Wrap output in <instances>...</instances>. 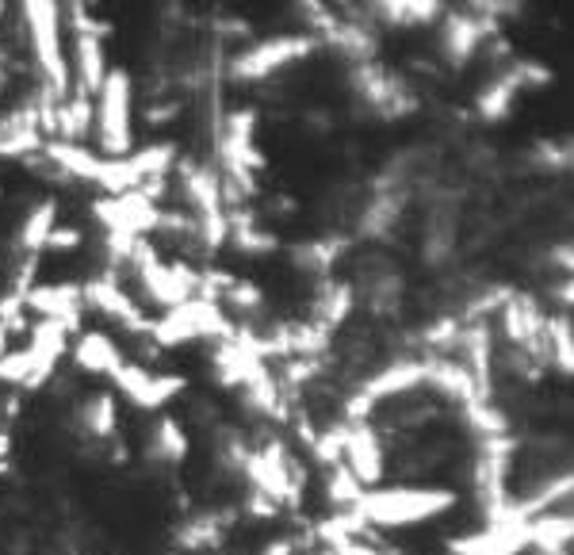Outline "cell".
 <instances>
[{"mask_svg":"<svg viewBox=\"0 0 574 555\" xmlns=\"http://www.w3.org/2000/svg\"><path fill=\"white\" fill-rule=\"evenodd\" d=\"M55 219H58L55 199L31 207V215L23 219V227H20V246L28 249V254H39V249H47V238H50V230H55Z\"/></svg>","mask_w":574,"mask_h":555,"instance_id":"obj_14","label":"cell"},{"mask_svg":"<svg viewBox=\"0 0 574 555\" xmlns=\"http://www.w3.org/2000/svg\"><path fill=\"white\" fill-rule=\"evenodd\" d=\"M533 544V525L502 522L456 544V555H517Z\"/></svg>","mask_w":574,"mask_h":555,"instance_id":"obj_8","label":"cell"},{"mask_svg":"<svg viewBox=\"0 0 574 555\" xmlns=\"http://www.w3.org/2000/svg\"><path fill=\"white\" fill-rule=\"evenodd\" d=\"M547 555H560V552H547Z\"/></svg>","mask_w":574,"mask_h":555,"instance_id":"obj_19","label":"cell"},{"mask_svg":"<svg viewBox=\"0 0 574 555\" xmlns=\"http://www.w3.org/2000/svg\"><path fill=\"white\" fill-rule=\"evenodd\" d=\"M130 103H135L130 73L108 69L100 92L92 97V127L100 135V150L108 153V161L130 158Z\"/></svg>","mask_w":574,"mask_h":555,"instance_id":"obj_3","label":"cell"},{"mask_svg":"<svg viewBox=\"0 0 574 555\" xmlns=\"http://www.w3.org/2000/svg\"><path fill=\"white\" fill-rule=\"evenodd\" d=\"M73 246H81V234L77 230H50L47 249H73Z\"/></svg>","mask_w":574,"mask_h":555,"instance_id":"obj_17","label":"cell"},{"mask_svg":"<svg viewBox=\"0 0 574 555\" xmlns=\"http://www.w3.org/2000/svg\"><path fill=\"white\" fill-rule=\"evenodd\" d=\"M73 360L81 364L85 371H92V376H116V371L127 364L123 353H119V345L111 341L103 329H85V334L77 337Z\"/></svg>","mask_w":574,"mask_h":555,"instance_id":"obj_9","label":"cell"},{"mask_svg":"<svg viewBox=\"0 0 574 555\" xmlns=\"http://www.w3.org/2000/svg\"><path fill=\"white\" fill-rule=\"evenodd\" d=\"M425 379V368L422 364H414V360H403V364H395V368H387L383 376H376L368 384V403H376V398H390V395H403V392H414L417 384Z\"/></svg>","mask_w":574,"mask_h":555,"instance_id":"obj_12","label":"cell"},{"mask_svg":"<svg viewBox=\"0 0 574 555\" xmlns=\"http://www.w3.org/2000/svg\"><path fill=\"white\" fill-rule=\"evenodd\" d=\"M8 334H12V329H8L4 323H0V357H4V353H8Z\"/></svg>","mask_w":574,"mask_h":555,"instance_id":"obj_18","label":"cell"},{"mask_svg":"<svg viewBox=\"0 0 574 555\" xmlns=\"http://www.w3.org/2000/svg\"><path fill=\"white\" fill-rule=\"evenodd\" d=\"M23 303L39 310L42 318H50V323H62L66 329H73V326H77V318H81V291L69 288V284H50V288H31L28 295H23Z\"/></svg>","mask_w":574,"mask_h":555,"instance_id":"obj_10","label":"cell"},{"mask_svg":"<svg viewBox=\"0 0 574 555\" xmlns=\"http://www.w3.org/2000/svg\"><path fill=\"white\" fill-rule=\"evenodd\" d=\"M111 379H116L119 392H123L135 406H142V410H158V406H165L180 387H185L180 376H154V371L138 368V364H123Z\"/></svg>","mask_w":574,"mask_h":555,"instance_id":"obj_6","label":"cell"},{"mask_svg":"<svg viewBox=\"0 0 574 555\" xmlns=\"http://www.w3.org/2000/svg\"><path fill=\"white\" fill-rule=\"evenodd\" d=\"M85 422H89L92 433H111L116 429V398L111 395H96L89 403V410H85Z\"/></svg>","mask_w":574,"mask_h":555,"instance_id":"obj_16","label":"cell"},{"mask_svg":"<svg viewBox=\"0 0 574 555\" xmlns=\"http://www.w3.org/2000/svg\"><path fill=\"white\" fill-rule=\"evenodd\" d=\"M456 506V494L441 487H372L356 502V517L379 528H403L422 525L429 517L445 514Z\"/></svg>","mask_w":574,"mask_h":555,"instance_id":"obj_2","label":"cell"},{"mask_svg":"<svg viewBox=\"0 0 574 555\" xmlns=\"http://www.w3.org/2000/svg\"><path fill=\"white\" fill-rule=\"evenodd\" d=\"M154 448H158L165 459H185V453H188L185 429H180V425L172 422V418H161L158 433H154Z\"/></svg>","mask_w":574,"mask_h":555,"instance_id":"obj_15","label":"cell"},{"mask_svg":"<svg viewBox=\"0 0 574 555\" xmlns=\"http://www.w3.org/2000/svg\"><path fill=\"white\" fill-rule=\"evenodd\" d=\"M345 453H349V472L356 475L360 487H372V483L383 475V453H379V440L376 433L368 429H356L349 440H345Z\"/></svg>","mask_w":574,"mask_h":555,"instance_id":"obj_11","label":"cell"},{"mask_svg":"<svg viewBox=\"0 0 574 555\" xmlns=\"http://www.w3.org/2000/svg\"><path fill=\"white\" fill-rule=\"evenodd\" d=\"M92 303L96 307L103 310V315L108 318H116V323H123V326H130V329H142L146 323H142V315H138V307H135V299H130V295H123L116 288V284H92Z\"/></svg>","mask_w":574,"mask_h":555,"instance_id":"obj_13","label":"cell"},{"mask_svg":"<svg viewBox=\"0 0 574 555\" xmlns=\"http://www.w3.org/2000/svg\"><path fill=\"white\" fill-rule=\"evenodd\" d=\"M222 329L226 323L211 299H188L180 303V307H172L169 318H161V323L154 326V337H158V345H185L191 337L222 334Z\"/></svg>","mask_w":574,"mask_h":555,"instance_id":"obj_4","label":"cell"},{"mask_svg":"<svg viewBox=\"0 0 574 555\" xmlns=\"http://www.w3.org/2000/svg\"><path fill=\"white\" fill-rule=\"evenodd\" d=\"M310 47H315V42L303 39V34H280V39H268L249 50V54H241L238 62H234V73L257 81V77H268L276 73V69L299 62L303 54H310Z\"/></svg>","mask_w":574,"mask_h":555,"instance_id":"obj_5","label":"cell"},{"mask_svg":"<svg viewBox=\"0 0 574 555\" xmlns=\"http://www.w3.org/2000/svg\"><path fill=\"white\" fill-rule=\"evenodd\" d=\"M66 345H69V329L62 323H50V318H42V323L34 326L28 349H23V353H28V364H31L28 384H23V387H39L42 379H47L50 371L58 368V360L66 357Z\"/></svg>","mask_w":574,"mask_h":555,"instance_id":"obj_7","label":"cell"},{"mask_svg":"<svg viewBox=\"0 0 574 555\" xmlns=\"http://www.w3.org/2000/svg\"><path fill=\"white\" fill-rule=\"evenodd\" d=\"M23 28H28V50L39 66V77L50 97L66 100L69 81V54H66V16L58 0H23L20 4Z\"/></svg>","mask_w":574,"mask_h":555,"instance_id":"obj_1","label":"cell"}]
</instances>
